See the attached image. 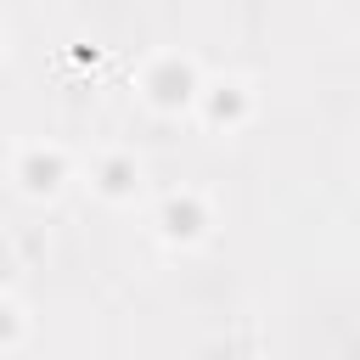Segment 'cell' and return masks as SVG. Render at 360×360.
I'll use <instances>...</instances> for the list:
<instances>
[{"label": "cell", "instance_id": "6", "mask_svg": "<svg viewBox=\"0 0 360 360\" xmlns=\"http://www.w3.org/2000/svg\"><path fill=\"white\" fill-rule=\"evenodd\" d=\"M6 332H11V321H6V309H0V338H6Z\"/></svg>", "mask_w": 360, "mask_h": 360}, {"label": "cell", "instance_id": "4", "mask_svg": "<svg viewBox=\"0 0 360 360\" xmlns=\"http://www.w3.org/2000/svg\"><path fill=\"white\" fill-rule=\"evenodd\" d=\"M242 112V96H214V118H236Z\"/></svg>", "mask_w": 360, "mask_h": 360}, {"label": "cell", "instance_id": "1", "mask_svg": "<svg viewBox=\"0 0 360 360\" xmlns=\"http://www.w3.org/2000/svg\"><path fill=\"white\" fill-rule=\"evenodd\" d=\"M152 90H158V101H163V107H174V101H186V96H191V73L169 62V68H158Z\"/></svg>", "mask_w": 360, "mask_h": 360}, {"label": "cell", "instance_id": "2", "mask_svg": "<svg viewBox=\"0 0 360 360\" xmlns=\"http://www.w3.org/2000/svg\"><path fill=\"white\" fill-rule=\"evenodd\" d=\"M22 174H28V186H34V191H51V186H56V174H62V158L34 152V158L22 163Z\"/></svg>", "mask_w": 360, "mask_h": 360}, {"label": "cell", "instance_id": "5", "mask_svg": "<svg viewBox=\"0 0 360 360\" xmlns=\"http://www.w3.org/2000/svg\"><path fill=\"white\" fill-rule=\"evenodd\" d=\"M129 186V169L124 163H107V191H124Z\"/></svg>", "mask_w": 360, "mask_h": 360}, {"label": "cell", "instance_id": "3", "mask_svg": "<svg viewBox=\"0 0 360 360\" xmlns=\"http://www.w3.org/2000/svg\"><path fill=\"white\" fill-rule=\"evenodd\" d=\"M197 219H202L197 202H169V208H163V225H169L174 236H197Z\"/></svg>", "mask_w": 360, "mask_h": 360}]
</instances>
